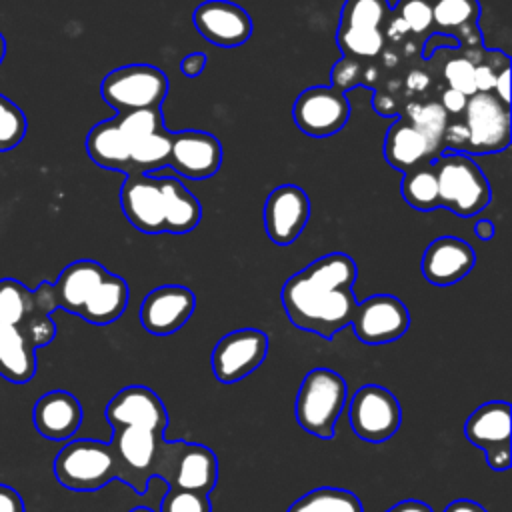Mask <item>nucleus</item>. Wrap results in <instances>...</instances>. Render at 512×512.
I'll use <instances>...</instances> for the list:
<instances>
[{
    "label": "nucleus",
    "mask_w": 512,
    "mask_h": 512,
    "mask_svg": "<svg viewBox=\"0 0 512 512\" xmlns=\"http://www.w3.org/2000/svg\"><path fill=\"white\" fill-rule=\"evenodd\" d=\"M358 268L346 252H330L292 274L280 290L288 320L306 332L332 340L350 326L356 310Z\"/></svg>",
    "instance_id": "obj_1"
},
{
    "label": "nucleus",
    "mask_w": 512,
    "mask_h": 512,
    "mask_svg": "<svg viewBox=\"0 0 512 512\" xmlns=\"http://www.w3.org/2000/svg\"><path fill=\"white\" fill-rule=\"evenodd\" d=\"M432 166L438 180V208L470 218L490 204V182L468 154L444 150Z\"/></svg>",
    "instance_id": "obj_2"
},
{
    "label": "nucleus",
    "mask_w": 512,
    "mask_h": 512,
    "mask_svg": "<svg viewBox=\"0 0 512 512\" xmlns=\"http://www.w3.org/2000/svg\"><path fill=\"white\" fill-rule=\"evenodd\" d=\"M346 402L348 386L344 378L330 368H312L300 382L296 394V422L304 432L320 440H330Z\"/></svg>",
    "instance_id": "obj_3"
},
{
    "label": "nucleus",
    "mask_w": 512,
    "mask_h": 512,
    "mask_svg": "<svg viewBox=\"0 0 512 512\" xmlns=\"http://www.w3.org/2000/svg\"><path fill=\"white\" fill-rule=\"evenodd\" d=\"M58 484L76 492H94L118 478V464L110 442L92 438L70 440L54 458Z\"/></svg>",
    "instance_id": "obj_4"
},
{
    "label": "nucleus",
    "mask_w": 512,
    "mask_h": 512,
    "mask_svg": "<svg viewBox=\"0 0 512 512\" xmlns=\"http://www.w3.org/2000/svg\"><path fill=\"white\" fill-rule=\"evenodd\" d=\"M154 478H162L168 488L188 490L208 496L218 482V460L212 448L186 440H162Z\"/></svg>",
    "instance_id": "obj_5"
},
{
    "label": "nucleus",
    "mask_w": 512,
    "mask_h": 512,
    "mask_svg": "<svg viewBox=\"0 0 512 512\" xmlns=\"http://www.w3.org/2000/svg\"><path fill=\"white\" fill-rule=\"evenodd\" d=\"M168 88V76L158 66L126 64L104 76L100 94L110 108L122 114L144 108H162Z\"/></svg>",
    "instance_id": "obj_6"
},
{
    "label": "nucleus",
    "mask_w": 512,
    "mask_h": 512,
    "mask_svg": "<svg viewBox=\"0 0 512 512\" xmlns=\"http://www.w3.org/2000/svg\"><path fill=\"white\" fill-rule=\"evenodd\" d=\"M164 432L148 428H116L112 432V450L118 464V480L128 484L136 494L144 496L154 478V464Z\"/></svg>",
    "instance_id": "obj_7"
},
{
    "label": "nucleus",
    "mask_w": 512,
    "mask_h": 512,
    "mask_svg": "<svg viewBox=\"0 0 512 512\" xmlns=\"http://www.w3.org/2000/svg\"><path fill=\"white\" fill-rule=\"evenodd\" d=\"M352 432L366 442L392 438L402 424V408L396 396L380 384H366L348 402Z\"/></svg>",
    "instance_id": "obj_8"
},
{
    "label": "nucleus",
    "mask_w": 512,
    "mask_h": 512,
    "mask_svg": "<svg viewBox=\"0 0 512 512\" xmlns=\"http://www.w3.org/2000/svg\"><path fill=\"white\" fill-rule=\"evenodd\" d=\"M468 142L464 154H496L510 144V106L492 92H476L464 108Z\"/></svg>",
    "instance_id": "obj_9"
},
{
    "label": "nucleus",
    "mask_w": 512,
    "mask_h": 512,
    "mask_svg": "<svg viewBox=\"0 0 512 512\" xmlns=\"http://www.w3.org/2000/svg\"><path fill=\"white\" fill-rule=\"evenodd\" d=\"M292 118L302 134L310 138H330L346 126L350 104L346 94L332 86H310L296 96Z\"/></svg>",
    "instance_id": "obj_10"
},
{
    "label": "nucleus",
    "mask_w": 512,
    "mask_h": 512,
    "mask_svg": "<svg viewBox=\"0 0 512 512\" xmlns=\"http://www.w3.org/2000/svg\"><path fill=\"white\" fill-rule=\"evenodd\" d=\"M510 414L508 402L492 400L478 406L464 424V436L486 454L492 470H508L512 464Z\"/></svg>",
    "instance_id": "obj_11"
},
{
    "label": "nucleus",
    "mask_w": 512,
    "mask_h": 512,
    "mask_svg": "<svg viewBox=\"0 0 512 512\" xmlns=\"http://www.w3.org/2000/svg\"><path fill=\"white\" fill-rule=\"evenodd\" d=\"M268 336L258 328L224 334L212 350V372L218 382L234 384L252 374L268 354Z\"/></svg>",
    "instance_id": "obj_12"
},
{
    "label": "nucleus",
    "mask_w": 512,
    "mask_h": 512,
    "mask_svg": "<svg viewBox=\"0 0 512 512\" xmlns=\"http://www.w3.org/2000/svg\"><path fill=\"white\" fill-rule=\"evenodd\" d=\"M352 328L360 342L378 346L402 338L410 326L406 304L392 294H374L356 304Z\"/></svg>",
    "instance_id": "obj_13"
},
{
    "label": "nucleus",
    "mask_w": 512,
    "mask_h": 512,
    "mask_svg": "<svg viewBox=\"0 0 512 512\" xmlns=\"http://www.w3.org/2000/svg\"><path fill=\"white\" fill-rule=\"evenodd\" d=\"M310 220V198L304 188L296 184L276 186L264 202V230L266 236L278 244H292Z\"/></svg>",
    "instance_id": "obj_14"
},
{
    "label": "nucleus",
    "mask_w": 512,
    "mask_h": 512,
    "mask_svg": "<svg viewBox=\"0 0 512 512\" xmlns=\"http://www.w3.org/2000/svg\"><path fill=\"white\" fill-rule=\"evenodd\" d=\"M196 310V294L182 284H164L150 290L138 310L140 324L154 336L180 330Z\"/></svg>",
    "instance_id": "obj_15"
},
{
    "label": "nucleus",
    "mask_w": 512,
    "mask_h": 512,
    "mask_svg": "<svg viewBox=\"0 0 512 512\" xmlns=\"http://www.w3.org/2000/svg\"><path fill=\"white\" fill-rule=\"evenodd\" d=\"M202 38L220 48H236L250 40L254 24L250 14L230 0H204L192 14Z\"/></svg>",
    "instance_id": "obj_16"
},
{
    "label": "nucleus",
    "mask_w": 512,
    "mask_h": 512,
    "mask_svg": "<svg viewBox=\"0 0 512 512\" xmlns=\"http://www.w3.org/2000/svg\"><path fill=\"white\" fill-rule=\"evenodd\" d=\"M168 166L190 180H206L222 166V144L206 130L172 132Z\"/></svg>",
    "instance_id": "obj_17"
},
{
    "label": "nucleus",
    "mask_w": 512,
    "mask_h": 512,
    "mask_svg": "<svg viewBox=\"0 0 512 512\" xmlns=\"http://www.w3.org/2000/svg\"><path fill=\"white\" fill-rule=\"evenodd\" d=\"M120 206L126 220L144 234H166L160 178L154 174H126L120 188Z\"/></svg>",
    "instance_id": "obj_18"
},
{
    "label": "nucleus",
    "mask_w": 512,
    "mask_h": 512,
    "mask_svg": "<svg viewBox=\"0 0 512 512\" xmlns=\"http://www.w3.org/2000/svg\"><path fill=\"white\" fill-rule=\"evenodd\" d=\"M106 420L116 428L136 426L164 432L168 426V412L160 396L146 386H126L112 396L106 406Z\"/></svg>",
    "instance_id": "obj_19"
},
{
    "label": "nucleus",
    "mask_w": 512,
    "mask_h": 512,
    "mask_svg": "<svg viewBox=\"0 0 512 512\" xmlns=\"http://www.w3.org/2000/svg\"><path fill=\"white\" fill-rule=\"evenodd\" d=\"M476 264L474 248L458 236H438L422 254V276L434 286H450L470 274Z\"/></svg>",
    "instance_id": "obj_20"
},
{
    "label": "nucleus",
    "mask_w": 512,
    "mask_h": 512,
    "mask_svg": "<svg viewBox=\"0 0 512 512\" xmlns=\"http://www.w3.org/2000/svg\"><path fill=\"white\" fill-rule=\"evenodd\" d=\"M34 428L48 440H68L82 424L80 400L66 390L42 394L32 410Z\"/></svg>",
    "instance_id": "obj_21"
},
{
    "label": "nucleus",
    "mask_w": 512,
    "mask_h": 512,
    "mask_svg": "<svg viewBox=\"0 0 512 512\" xmlns=\"http://www.w3.org/2000/svg\"><path fill=\"white\" fill-rule=\"evenodd\" d=\"M478 0H432V28L458 40V48L482 50Z\"/></svg>",
    "instance_id": "obj_22"
},
{
    "label": "nucleus",
    "mask_w": 512,
    "mask_h": 512,
    "mask_svg": "<svg viewBox=\"0 0 512 512\" xmlns=\"http://www.w3.org/2000/svg\"><path fill=\"white\" fill-rule=\"evenodd\" d=\"M382 152L386 162L402 174L440 156L424 134H420L404 116H398L386 130Z\"/></svg>",
    "instance_id": "obj_23"
},
{
    "label": "nucleus",
    "mask_w": 512,
    "mask_h": 512,
    "mask_svg": "<svg viewBox=\"0 0 512 512\" xmlns=\"http://www.w3.org/2000/svg\"><path fill=\"white\" fill-rule=\"evenodd\" d=\"M106 272L108 270L100 262L90 258L70 262L60 272L56 282H52L56 306L78 316L84 302L90 298V294L106 276Z\"/></svg>",
    "instance_id": "obj_24"
},
{
    "label": "nucleus",
    "mask_w": 512,
    "mask_h": 512,
    "mask_svg": "<svg viewBox=\"0 0 512 512\" xmlns=\"http://www.w3.org/2000/svg\"><path fill=\"white\" fill-rule=\"evenodd\" d=\"M86 152L100 168L130 174V142L120 130L116 116L90 128L86 136Z\"/></svg>",
    "instance_id": "obj_25"
},
{
    "label": "nucleus",
    "mask_w": 512,
    "mask_h": 512,
    "mask_svg": "<svg viewBox=\"0 0 512 512\" xmlns=\"http://www.w3.org/2000/svg\"><path fill=\"white\" fill-rule=\"evenodd\" d=\"M36 374V348L20 326L0 324V376L26 384Z\"/></svg>",
    "instance_id": "obj_26"
},
{
    "label": "nucleus",
    "mask_w": 512,
    "mask_h": 512,
    "mask_svg": "<svg viewBox=\"0 0 512 512\" xmlns=\"http://www.w3.org/2000/svg\"><path fill=\"white\" fill-rule=\"evenodd\" d=\"M128 300H130L128 282L118 274L106 272V276L94 288L90 298L84 302L78 316L90 324L106 326L116 322L124 314Z\"/></svg>",
    "instance_id": "obj_27"
},
{
    "label": "nucleus",
    "mask_w": 512,
    "mask_h": 512,
    "mask_svg": "<svg viewBox=\"0 0 512 512\" xmlns=\"http://www.w3.org/2000/svg\"><path fill=\"white\" fill-rule=\"evenodd\" d=\"M164 200V226L166 234H188L192 232L200 218L202 206L200 200L172 176H158Z\"/></svg>",
    "instance_id": "obj_28"
},
{
    "label": "nucleus",
    "mask_w": 512,
    "mask_h": 512,
    "mask_svg": "<svg viewBox=\"0 0 512 512\" xmlns=\"http://www.w3.org/2000/svg\"><path fill=\"white\" fill-rule=\"evenodd\" d=\"M170 142L172 132H168L166 128L130 142V174H152L168 166Z\"/></svg>",
    "instance_id": "obj_29"
},
{
    "label": "nucleus",
    "mask_w": 512,
    "mask_h": 512,
    "mask_svg": "<svg viewBox=\"0 0 512 512\" xmlns=\"http://www.w3.org/2000/svg\"><path fill=\"white\" fill-rule=\"evenodd\" d=\"M392 16L388 0H344L338 28L384 32Z\"/></svg>",
    "instance_id": "obj_30"
},
{
    "label": "nucleus",
    "mask_w": 512,
    "mask_h": 512,
    "mask_svg": "<svg viewBox=\"0 0 512 512\" xmlns=\"http://www.w3.org/2000/svg\"><path fill=\"white\" fill-rule=\"evenodd\" d=\"M402 198L414 210L430 212L438 208V180L432 162L420 164L408 172H404L400 184Z\"/></svg>",
    "instance_id": "obj_31"
},
{
    "label": "nucleus",
    "mask_w": 512,
    "mask_h": 512,
    "mask_svg": "<svg viewBox=\"0 0 512 512\" xmlns=\"http://www.w3.org/2000/svg\"><path fill=\"white\" fill-rule=\"evenodd\" d=\"M288 512H364V508L354 492L322 486L294 500Z\"/></svg>",
    "instance_id": "obj_32"
},
{
    "label": "nucleus",
    "mask_w": 512,
    "mask_h": 512,
    "mask_svg": "<svg viewBox=\"0 0 512 512\" xmlns=\"http://www.w3.org/2000/svg\"><path fill=\"white\" fill-rule=\"evenodd\" d=\"M404 118L442 154L444 152V130L448 126V114L440 102H410L404 108Z\"/></svg>",
    "instance_id": "obj_33"
},
{
    "label": "nucleus",
    "mask_w": 512,
    "mask_h": 512,
    "mask_svg": "<svg viewBox=\"0 0 512 512\" xmlns=\"http://www.w3.org/2000/svg\"><path fill=\"white\" fill-rule=\"evenodd\" d=\"M378 68L372 60L342 56L330 70V86L344 92L356 86H374Z\"/></svg>",
    "instance_id": "obj_34"
},
{
    "label": "nucleus",
    "mask_w": 512,
    "mask_h": 512,
    "mask_svg": "<svg viewBox=\"0 0 512 512\" xmlns=\"http://www.w3.org/2000/svg\"><path fill=\"white\" fill-rule=\"evenodd\" d=\"M32 308V290L16 278L0 280V324L22 326Z\"/></svg>",
    "instance_id": "obj_35"
},
{
    "label": "nucleus",
    "mask_w": 512,
    "mask_h": 512,
    "mask_svg": "<svg viewBox=\"0 0 512 512\" xmlns=\"http://www.w3.org/2000/svg\"><path fill=\"white\" fill-rule=\"evenodd\" d=\"M26 114L6 96L0 94V152L16 148L26 136Z\"/></svg>",
    "instance_id": "obj_36"
},
{
    "label": "nucleus",
    "mask_w": 512,
    "mask_h": 512,
    "mask_svg": "<svg viewBox=\"0 0 512 512\" xmlns=\"http://www.w3.org/2000/svg\"><path fill=\"white\" fill-rule=\"evenodd\" d=\"M120 130L128 138V142H134L146 134L158 132L164 128V114L162 108H144V110H132L122 112L116 116Z\"/></svg>",
    "instance_id": "obj_37"
},
{
    "label": "nucleus",
    "mask_w": 512,
    "mask_h": 512,
    "mask_svg": "<svg viewBox=\"0 0 512 512\" xmlns=\"http://www.w3.org/2000/svg\"><path fill=\"white\" fill-rule=\"evenodd\" d=\"M392 14L398 16L412 34L432 30V0H398L392 6Z\"/></svg>",
    "instance_id": "obj_38"
},
{
    "label": "nucleus",
    "mask_w": 512,
    "mask_h": 512,
    "mask_svg": "<svg viewBox=\"0 0 512 512\" xmlns=\"http://www.w3.org/2000/svg\"><path fill=\"white\" fill-rule=\"evenodd\" d=\"M444 80L452 90L462 92L464 96L476 94V84H474V62L466 56H454L444 64Z\"/></svg>",
    "instance_id": "obj_39"
},
{
    "label": "nucleus",
    "mask_w": 512,
    "mask_h": 512,
    "mask_svg": "<svg viewBox=\"0 0 512 512\" xmlns=\"http://www.w3.org/2000/svg\"><path fill=\"white\" fill-rule=\"evenodd\" d=\"M160 512H212V504L204 494L168 488L166 496L162 498Z\"/></svg>",
    "instance_id": "obj_40"
},
{
    "label": "nucleus",
    "mask_w": 512,
    "mask_h": 512,
    "mask_svg": "<svg viewBox=\"0 0 512 512\" xmlns=\"http://www.w3.org/2000/svg\"><path fill=\"white\" fill-rule=\"evenodd\" d=\"M466 102H468V96L452 88H446L440 94V106L446 110L448 116H460L466 108Z\"/></svg>",
    "instance_id": "obj_41"
},
{
    "label": "nucleus",
    "mask_w": 512,
    "mask_h": 512,
    "mask_svg": "<svg viewBox=\"0 0 512 512\" xmlns=\"http://www.w3.org/2000/svg\"><path fill=\"white\" fill-rule=\"evenodd\" d=\"M204 68H206V54L200 50L186 54L180 62V72L186 78H198L204 72Z\"/></svg>",
    "instance_id": "obj_42"
},
{
    "label": "nucleus",
    "mask_w": 512,
    "mask_h": 512,
    "mask_svg": "<svg viewBox=\"0 0 512 512\" xmlns=\"http://www.w3.org/2000/svg\"><path fill=\"white\" fill-rule=\"evenodd\" d=\"M0 512H26L22 496L8 484H0Z\"/></svg>",
    "instance_id": "obj_43"
},
{
    "label": "nucleus",
    "mask_w": 512,
    "mask_h": 512,
    "mask_svg": "<svg viewBox=\"0 0 512 512\" xmlns=\"http://www.w3.org/2000/svg\"><path fill=\"white\" fill-rule=\"evenodd\" d=\"M450 48V50H456L458 48V40L448 36V34H442V32H432L426 40H424V48H422V58L428 60L430 54L436 50V48Z\"/></svg>",
    "instance_id": "obj_44"
},
{
    "label": "nucleus",
    "mask_w": 512,
    "mask_h": 512,
    "mask_svg": "<svg viewBox=\"0 0 512 512\" xmlns=\"http://www.w3.org/2000/svg\"><path fill=\"white\" fill-rule=\"evenodd\" d=\"M492 90L496 92L494 96H496L502 104L508 106V102H510V66L504 68V70L496 76Z\"/></svg>",
    "instance_id": "obj_45"
},
{
    "label": "nucleus",
    "mask_w": 512,
    "mask_h": 512,
    "mask_svg": "<svg viewBox=\"0 0 512 512\" xmlns=\"http://www.w3.org/2000/svg\"><path fill=\"white\" fill-rule=\"evenodd\" d=\"M386 512H434L426 502L420 500H402L394 506H390Z\"/></svg>",
    "instance_id": "obj_46"
},
{
    "label": "nucleus",
    "mask_w": 512,
    "mask_h": 512,
    "mask_svg": "<svg viewBox=\"0 0 512 512\" xmlns=\"http://www.w3.org/2000/svg\"><path fill=\"white\" fill-rule=\"evenodd\" d=\"M442 512H488L482 504L474 502V500H454L450 502Z\"/></svg>",
    "instance_id": "obj_47"
},
{
    "label": "nucleus",
    "mask_w": 512,
    "mask_h": 512,
    "mask_svg": "<svg viewBox=\"0 0 512 512\" xmlns=\"http://www.w3.org/2000/svg\"><path fill=\"white\" fill-rule=\"evenodd\" d=\"M474 234H476V238H478V240L488 242V240H492V238H494V234H496V226H494V222H492V220H488V218H480V220H476V224H474Z\"/></svg>",
    "instance_id": "obj_48"
},
{
    "label": "nucleus",
    "mask_w": 512,
    "mask_h": 512,
    "mask_svg": "<svg viewBox=\"0 0 512 512\" xmlns=\"http://www.w3.org/2000/svg\"><path fill=\"white\" fill-rule=\"evenodd\" d=\"M4 54H6V40H4V36L0 34V64H2V60H4Z\"/></svg>",
    "instance_id": "obj_49"
},
{
    "label": "nucleus",
    "mask_w": 512,
    "mask_h": 512,
    "mask_svg": "<svg viewBox=\"0 0 512 512\" xmlns=\"http://www.w3.org/2000/svg\"><path fill=\"white\" fill-rule=\"evenodd\" d=\"M130 512H154V510L148 508V506H136V508H132Z\"/></svg>",
    "instance_id": "obj_50"
}]
</instances>
